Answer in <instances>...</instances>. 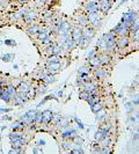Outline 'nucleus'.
Segmentation results:
<instances>
[{
    "label": "nucleus",
    "instance_id": "nucleus-15",
    "mask_svg": "<svg viewBox=\"0 0 139 154\" xmlns=\"http://www.w3.org/2000/svg\"><path fill=\"white\" fill-rule=\"evenodd\" d=\"M87 101H88L89 106H93V104L100 102V97H99V96H96V94H94V95H89V97L87 99Z\"/></svg>",
    "mask_w": 139,
    "mask_h": 154
},
{
    "label": "nucleus",
    "instance_id": "nucleus-29",
    "mask_svg": "<svg viewBox=\"0 0 139 154\" xmlns=\"http://www.w3.org/2000/svg\"><path fill=\"white\" fill-rule=\"evenodd\" d=\"M26 116H27V117H28L31 122H35V117H36V111H33V110L29 111V113L26 114Z\"/></svg>",
    "mask_w": 139,
    "mask_h": 154
},
{
    "label": "nucleus",
    "instance_id": "nucleus-42",
    "mask_svg": "<svg viewBox=\"0 0 139 154\" xmlns=\"http://www.w3.org/2000/svg\"><path fill=\"white\" fill-rule=\"evenodd\" d=\"M35 122H37V123H42V114H37V113H36Z\"/></svg>",
    "mask_w": 139,
    "mask_h": 154
},
{
    "label": "nucleus",
    "instance_id": "nucleus-28",
    "mask_svg": "<svg viewBox=\"0 0 139 154\" xmlns=\"http://www.w3.org/2000/svg\"><path fill=\"white\" fill-rule=\"evenodd\" d=\"M19 92L20 93H27V92H29V86L27 85V83H21V86H20V88H19Z\"/></svg>",
    "mask_w": 139,
    "mask_h": 154
},
{
    "label": "nucleus",
    "instance_id": "nucleus-19",
    "mask_svg": "<svg viewBox=\"0 0 139 154\" xmlns=\"http://www.w3.org/2000/svg\"><path fill=\"white\" fill-rule=\"evenodd\" d=\"M110 144H111V139H110V137H109V135H108V136H106V137L102 139V144H101V146H102L103 148H106V147H108V146H110Z\"/></svg>",
    "mask_w": 139,
    "mask_h": 154
},
{
    "label": "nucleus",
    "instance_id": "nucleus-46",
    "mask_svg": "<svg viewBox=\"0 0 139 154\" xmlns=\"http://www.w3.org/2000/svg\"><path fill=\"white\" fill-rule=\"evenodd\" d=\"M74 121H75V122H77V123H78L79 128H80V129H84V124H82V123H81V122H80V121H79V120H78V118H74Z\"/></svg>",
    "mask_w": 139,
    "mask_h": 154
},
{
    "label": "nucleus",
    "instance_id": "nucleus-21",
    "mask_svg": "<svg viewBox=\"0 0 139 154\" xmlns=\"http://www.w3.org/2000/svg\"><path fill=\"white\" fill-rule=\"evenodd\" d=\"M24 144H26V141H24L22 138H19V139H16V140L13 141V147L19 148V147H21V146H23Z\"/></svg>",
    "mask_w": 139,
    "mask_h": 154
},
{
    "label": "nucleus",
    "instance_id": "nucleus-18",
    "mask_svg": "<svg viewBox=\"0 0 139 154\" xmlns=\"http://www.w3.org/2000/svg\"><path fill=\"white\" fill-rule=\"evenodd\" d=\"M48 63H49V64L60 63V59H59V54H51V56L48 58Z\"/></svg>",
    "mask_w": 139,
    "mask_h": 154
},
{
    "label": "nucleus",
    "instance_id": "nucleus-27",
    "mask_svg": "<svg viewBox=\"0 0 139 154\" xmlns=\"http://www.w3.org/2000/svg\"><path fill=\"white\" fill-rule=\"evenodd\" d=\"M74 133H75V130H68V131H66V132L63 133V137L65 138V139L72 138V137H73L72 135H74Z\"/></svg>",
    "mask_w": 139,
    "mask_h": 154
},
{
    "label": "nucleus",
    "instance_id": "nucleus-1",
    "mask_svg": "<svg viewBox=\"0 0 139 154\" xmlns=\"http://www.w3.org/2000/svg\"><path fill=\"white\" fill-rule=\"evenodd\" d=\"M103 41L106 42V46H107V51L108 50H113L114 46L116 45V37H115V34L111 31V33H108V34H104L103 35Z\"/></svg>",
    "mask_w": 139,
    "mask_h": 154
},
{
    "label": "nucleus",
    "instance_id": "nucleus-14",
    "mask_svg": "<svg viewBox=\"0 0 139 154\" xmlns=\"http://www.w3.org/2000/svg\"><path fill=\"white\" fill-rule=\"evenodd\" d=\"M106 136H108V132H107L104 129H100V130L96 132L95 135V139L96 140H102V139L106 137Z\"/></svg>",
    "mask_w": 139,
    "mask_h": 154
},
{
    "label": "nucleus",
    "instance_id": "nucleus-17",
    "mask_svg": "<svg viewBox=\"0 0 139 154\" xmlns=\"http://www.w3.org/2000/svg\"><path fill=\"white\" fill-rule=\"evenodd\" d=\"M49 36H50V31H49L48 29H42V30L38 33V38L42 39V41H43L44 38H46V37H49Z\"/></svg>",
    "mask_w": 139,
    "mask_h": 154
},
{
    "label": "nucleus",
    "instance_id": "nucleus-39",
    "mask_svg": "<svg viewBox=\"0 0 139 154\" xmlns=\"http://www.w3.org/2000/svg\"><path fill=\"white\" fill-rule=\"evenodd\" d=\"M19 138H22V135H20V133H12L11 135V139L12 140H16V139H19Z\"/></svg>",
    "mask_w": 139,
    "mask_h": 154
},
{
    "label": "nucleus",
    "instance_id": "nucleus-35",
    "mask_svg": "<svg viewBox=\"0 0 139 154\" xmlns=\"http://www.w3.org/2000/svg\"><path fill=\"white\" fill-rule=\"evenodd\" d=\"M13 58H14V54L13 53L6 54V56H2V60H5V61H11Z\"/></svg>",
    "mask_w": 139,
    "mask_h": 154
},
{
    "label": "nucleus",
    "instance_id": "nucleus-37",
    "mask_svg": "<svg viewBox=\"0 0 139 154\" xmlns=\"http://www.w3.org/2000/svg\"><path fill=\"white\" fill-rule=\"evenodd\" d=\"M2 100H4V101H6V102H8V101H9V99H11V96H9L8 95V93H7V92L6 90H5V92H2Z\"/></svg>",
    "mask_w": 139,
    "mask_h": 154
},
{
    "label": "nucleus",
    "instance_id": "nucleus-10",
    "mask_svg": "<svg viewBox=\"0 0 139 154\" xmlns=\"http://www.w3.org/2000/svg\"><path fill=\"white\" fill-rule=\"evenodd\" d=\"M51 120H52V114L50 110H45L42 113V122L43 123L48 124L49 122H51Z\"/></svg>",
    "mask_w": 139,
    "mask_h": 154
},
{
    "label": "nucleus",
    "instance_id": "nucleus-43",
    "mask_svg": "<svg viewBox=\"0 0 139 154\" xmlns=\"http://www.w3.org/2000/svg\"><path fill=\"white\" fill-rule=\"evenodd\" d=\"M5 44H6V45H14V44H15V42L11 41V39H6V41H5Z\"/></svg>",
    "mask_w": 139,
    "mask_h": 154
},
{
    "label": "nucleus",
    "instance_id": "nucleus-23",
    "mask_svg": "<svg viewBox=\"0 0 139 154\" xmlns=\"http://www.w3.org/2000/svg\"><path fill=\"white\" fill-rule=\"evenodd\" d=\"M24 20H26V22H31L33 21V20L35 19V17H36V14L35 13H33V12H30V13H27V14H24Z\"/></svg>",
    "mask_w": 139,
    "mask_h": 154
},
{
    "label": "nucleus",
    "instance_id": "nucleus-26",
    "mask_svg": "<svg viewBox=\"0 0 139 154\" xmlns=\"http://www.w3.org/2000/svg\"><path fill=\"white\" fill-rule=\"evenodd\" d=\"M92 107V110H93V113H98L99 110H101L102 109V104H101L100 102H98V103H95V104H93V106H91Z\"/></svg>",
    "mask_w": 139,
    "mask_h": 154
},
{
    "label": "nucleus",
    "instance_id": "nucleus-22",
    "mask_svg": "<svg viewBox=\"0 0 139 154\" xmlns=\"http://www.w3.org/2000/svg\"><path fill=\"white\" fill-rule=\"evenodd\" d=\"M88 73H89V67L88 66H82L81 68H79V76L88 75Z\"/></svg>",
    "mask_w": 139,
    "mask_h": 154
},
{
    "label": "nucleus",
    "instance_id": "nucleus-3",
    "mask_svg": "<svg viewBox=\"0 0 139 154\" xmlns=\"http://www.w3.org/2000/svg\"><path fill=\"white\" fill-rule=\"evenodd\" d=\"M82 90L88 92L91 95H94V94L98 93V85H96L95 82H93V81H91V82H87V83L84 85Z\"/></svg>",
    "mask_w": 139,
    "mask_h": 154
},
{
    "label": "nucleus",
    "instance_id": "nucleus-40",
    "mask_svg": "<svg viewBox=\"0 0 139 154\" xmlns=\"http://www.w3.org/2000/svg\"><path fill=\"white\" fill-rule=\"evenodd\" d=\"M96 56H98V52H96V50H92L88 53V59H92V58H94V57H96Z\"/></svg>",
    "mask_w": 139,
    "mask_h": 154
},
{
    "label": "nucleus",
    "instance_id": "nucleus-11",
    "mask_svg": "<svg viewBox=\"0 0 139 154\" xmlns=\"http://www.w3.org/2000/svg\"><path fill=\"white\" fill-rule=\"evenodd\" d=\"M95 75H96V78H99V79H106L107 76H108V72L103 68H98L95 71Z\"/></svg>",
    "mask_w": 139,
    "mask_h": 154
},
{
    "label": "nucleus",
    "instance_id": "nucleus-24",
    "mask_svg": "<svg viewBox=\"0 0 139 154\" xmlns=\"http://www.w3.org/2000/svg\"><path fill=\"white\" fill-rule=\"evenodd\" d=\"M74 44H75V42L72 38H70V37H67V38L65 39V48L66 49H72L74 46Z\"/></svg>",
    "mask_w": 139,
    "mask_h": 154
},
{
    "label": "nucleus",
    "instance_id": "nucleus-47",
    "mask_svg": "<svg viewBox=\"0 0 139 154\" xmlns=\"http://www.w3.org/2000/svg\"><path fill=\"white\" fill-rule=\"evenodd\" d=\"M13 129H14V130H22L23 126H22V125H15V126H13Z\"/></svg>",
    "mask_w": 139,
    "mask_h": 154
},
{
    "label": "nucleus",
    "instance_id": "nucleus-51",
    "mask_svg": "<svg viewBox=\"0 0 139 154\" xmlns=\"http://www.w3.org/2000/svg\"><path fill=\"white\" fill-rule=\"evenodd\" d=\"M21 1H23V2H27V1H30V0H21Z\"/></svg>",
    "mask_w": 139,
    "mask_h": 154
},
{
    "label": "nucleus",
    "instance_id": "nucleus-41",
    "mask_svg": "<svg viewBox=\"0 0 139 154\" xmlns=\"http://www.w3.org/2000/svg\"><path fill=\"white\" fill-rule=\"evenodd\" d=\"M61 52L60 46H53V54H59Z\"/></svg>",
    "mask_w": 139,
    "mask_h": 154
},
{
    "label": "nucleus",
    "instance_id": "nucleus-50",
    "mask_svg": "<svg viewBox=\"0 0 139 154\" xmlns=\"http://www.w3.org/2000/svg\"><path fill=\"white\" fill-rule=\"evenodd\" d=\"M39 92H41V93H44V92H45V89H44V87H42V88L39 89Z\"/></svg>",
    "mask_w": 139,
    "mask_h": 154
},
{
    "label": "nucleus",
    "instance_id": "nucleus-12",
    "mask_svg": "<svg viewBox=\"0 0 139 154\" xmlns=\"http://www.w3.org/2000/svg\"><path fill=\"white\" fill-rule=\"evenodd\" d=\"M78 21H79V24H81L82 27H87L88 26V16L87 15H84V14H80L78 17Z\"/></svg>",
    "mask_w": 139,
    "mask_h": 154
},
{
    "label": "nucleus",
    "instance_id": "nucleus-30",
    "mask_svg": "<svg viewBox=\"0 0 139 154\" xmlns=\"http://www.w3.org/2000/svg\"><path fill=\"white\" fill-rule=\"evenodd\" d=\"M100 59H101V63H102V65H106V64L109 63V57L107 56L106 53H102V54H101Z\"/></svg>",
    "mask_w": 139,
    "mask_h": 154
},
{
    "label": "nucleus",
    "instance_id": "nucleus-49",
    "mask_svg": "<svg viewBox=\"0 0 139 154\" xmlns=\"http://www.w3.org/2000/svg\"><path fill=\"white\" fill-rule=\"evenodd\" d=\"M38 144H39V146H42V145H44V144H45V141H44V140H41Z\"/></svg>",
    "mask_w": 139,
    "mask_h": 154
},
{
    "label": "nucleus",
    "instance_id": "nucleus-5",
    "mask_svg": "<svg viewBox=\"0 0 139 154\" xmlns=\"http://www.w3.org/2000/svg\"><path fill=\"white\" fill-rule=\"evenodd\" d=\"M94 35H95V31H94L93 28L84 27V29H82V36L84 37H86V38H88L89 41H91V39L94 37Z\"/></svg>",
    "mask_w": 139,
    "mask_h": 154
},
{
    "label": "nucleus",
    "instance_id": "nucleus-48",
    "mask_svg": "<svg viewBox=\"0 0 139 154\" xmlns=\"http://www.w3.org/2000/svg\"><path fill=\"white\" fill-rule=\"evenodd\" d=\"M52 118H53V117H52ZM60 120H61L60 116H54V118H53V121H54V122H59Z\"/></svg>",
    "mask_w": 139,
    "mask_h": 154
},
{
    "label": "nucleus",
    "instance_id": "nucleus-25",
    "mask_svg": "<svg viewBox=\"0 0 139 154\" xmlns=\"http://www.w3.org/2000/svg\"><path fill=\"white\" fill-rule=\"evenodd\" d=\"M88 43H89V39L86 38V37H84V36L81 37V38L79 39V42H78L79 46H81V48H85V46H86Z\"/></svg>",
    "mask_w": 139,
    "mask_h": 154
},
{
    "label": "nucleus",
    "instance_id": "nucleus-36",
    "mask_svg": "<svg viewBox=\"0 0 139 154\" xmlns=\"http://www.w3.org/2000/svg\"><path fill=\"white\" fill-rule=\"evenodd\" d=\"M43 79L45 80V82L46 83H51V82H53L54 81V78L52 75H48V76H43Z\"/></svg>",
    "mask_w": 139,
    "mask_h": 154
},
{
    "label": "nucleus",
    "instance_id": "nucleus-9",
    "mask_svg": "<svg viewBox=\"0 0 139 154\" xmlns=\"http://www.w3.org/2000/svg\"><path fill=\"white\" fill-rule=\"evenodd\" d=\"M81 37H82V29H79V28L74 29L73 34H72V39H73L75 43H78Z\"/></svg>",
    "mask_w": 139,
    "mask_h": 154
},
{
    "label": "nucleus",
    "instance_id": "nucleus-33",
    "mask_svg": "<svg viewBox=\"0 0 139 154\" xmlns=\"http://www.w3.org/2000/svg\"><path fill=\"white\" fill-rule=\"evenodd\" d=\"M131 33H132V38H133V41L139 42V29H137V30H135V31H131Z\"/></svg>",
    "mask_w": 139,
    "mask_h": 154
},
{
    "label": "nucleus",
    "instance_id": "nucleus-8",
    "mask_svg": "<svg viewBox=\"0 0 139 154\" xmlns=\"http://www.w3.org/2000/svg\"><path fill=\"white\" fill-rule=\"evenodd\" d=\"M136 17H137V14H136L135 12H130V13H126L123 15V17H122V22H130L131 23Z\"/></svg>",
    "mask_w": 139,
    "mask_h": 154
},
{
    "label": "nucleus",
    "instance_id": "nucleus-31",
    "mask_svg": "<svg viewBox=\"0 0 139 154\" xmlns=\"http://www.w3.org/2000/svg\"><path fill=\"white\" fill-rule=\"evenodd\" d=\"M89 95H91V94H89L88 92L82 90L80 94H79V97H80V99H82V100H87V99L89 97Z\"/></svg>",
    "mask_w": 139,
    "mask_h": 154
},
{
    "label": "nucleus",
    "instance_id": "nucleus-7",
    "mask_svg": "<svg viewBox=\"0 0 139 154\" xmlns=\"http://www.w3.org/2000/svg\"><path fill=\"white\" fill-rule=\"evenodd\" d=\"M129 43H130V39L128 36H121L120 41L117 42V45L120 49H125L129 45Z\"/></svg>",
    "mask_w": 139,
    "mask_h": 154
},
{
    "label": "nucleus",
    "instance_id": "nucleus-32",
    "mask_svg": "<svg viewBox=\"0 0 139 154\" xmlns=\"http://www.w3.org/2000/svg\"><path fill=\"white\" fill-rule=\"evenodd\" d=\"M41 30H42L41 27H38V26H34V27H31L30 30H29V31H30L31 34H38Z\"/></svg>",
    "mask_w": 139,
    "mask_h": 154
},
{
    "label": "nucleus",
    "instance_id": "nucleus-34",
    "mask_svg": "<svg viewBox=\"0 0 139 154\" xmlns=\"http://www.w3.org/2000/svg\"><path fill=\"white\" fill-rule=\"evenodd\" d=\"M49 66H50L51 71H57V69L60 67V64L59 63H53V64H49Z\"/></svg>",
    "mask_w": 139,
    "mask_h": 154
},
{
    "label": "nucleus",
    "instance_id": "nucleus-20",
    "mask_svg": "<svg viewBox=\"0 0 139 154\" xmlns=\"http://www.w3.org/2000/svg\"><path fill=\"white\" fill-rule=\"evenodd\" d=\"M104 117H106V111H104V109L102 108L101 110H99L98 113H96V120L99 122H101L104 120Z\"/></svg>",
    "mask_w": 139,
    "mask_h": 154
},
{
    "label": "nucleus",
    "instance_id": "nucleus-6",
    "mask_svg": "<svg viewBox=\"0 0 139 154\" xmlns=\"http://www.w3.org/2000/svg\"><path fill=\"white\" fill-rule=\"evenodd\" d=\"M100 9L103 12V13H107V12L110 9V7H111V1L110 0H101V2L100 4Z\"/></svg>",
    "mask_w": 139,
    "mask_h": 154
},
{
    "label": "nucleus",
    "instance_id": "nucleus-44",
    "mask_svg": "<svg viewBox=\"0 0 139 154\" xmlns=\"http://www.w3.org/2000/svg\"><path fill=\"white\" fill-rule=\"evenodd\" d=\"M43 43H44V44H49V43H52V41H51L50 36H49V37H46V38H44V39H43Z\"/></svg>",
    "mask_w": 139,
    "mask_h": 154
},
{
    "label": "nucleus",
    "instance_id": "nucleus-16",
    "mask_svg": "<svg viewBox=\"0 0 139 154\" xmlns=\"http://www.w3.org/2000/svg\"><path fill=\"white\" fill-rule=\"evenodd\" d=\"M137 29H139V17L138 16L131 22V26H130L131 31H135V30H137Z\"/></svg>",
    "mask_w": 139,
    "mask_h": 154
},
{
    "label": "nucleus",
    "instance_id": "nucleus-13",
    "mask_svg": "<svg viewBox=\"0 0 139 154\" xmlns=\"http://www.w3.org/2000/svg\"><path fill=\"white\" fill-rule=\"evenodd\" d=\"M89 63H91V65L93 66V67H100V66H102V63H101V59H100V57H94V58H92V59H89Z\"/></svg>",
    "mask_w": 139,
    "mask_h": 154
},
{
    "label": "nucleus",
    "instance_id": "nucleus-2",
    "mask_svg": "<svg viewBox=\"0 0 139 154\" xmlns=\"http://www.w3.org/2000/svg\"><path fill=\"white\" fill-rule=\"evenodd\" d=\"M88 16V22L92 24L93 27H99L101 23V15L99 14V12L96 13H89Z\"/></svg>",
    "mask_w": 139,
    "mask_h": 154
},
{
    "label": "nucleus",
    "instance_id": "nucleus-4",
    "mask_svg": "<svg viewBox=\"0 0 139 154\" xmlns=\"http://www.w3.org/2000/svg\"><path fill=\"white\" fill-rule=\"evenodd\" d=\"M86 9L88 13H96V12L100 11V5H99V2L88 1L86 5Z\"/></svg>",
    "mask_w": 139,
    "mask_h": 154
},
{
    "label": "nucleus",
    "instance_id": "nucleus-38",
    "mask_svg": "<svg viewBox=\"0 0 139 154\" xmlns=\"http://www.w3.org/2000/svg\"><path fill=\"white\" fill-rule=\"evenodd\" d=\"M6 92L8 93V95L11 96V97H13V96H14V88H13V86H8V89H6Z\"/></svg>",
    "mask_w": 139,
    "mask_h": 154
},
{
    "label": "nucleus",
    "instance_id": "nucleus-53",
    "mask_svg": "<svg viewBox=\"0 0 139 154\" xmlns=\"http://www.w3.org/2000/svg\"><path fill=\"white\" fill-rule=\"evenodd\" d=\"M110 1H114V0H110Z\"/></svg>",
    "mask_w": 139,
    "mask_h": 154
},
{
    "label": "nucleus",
    "instance_id": "nucleus-45",
    "mask_svg": "<svg viewBox=\"0 0 139 154\" xmlns=\"http://www.w3.org/2000/svg\"><path fill=\"white\" fill-rule=\"evenodd\" d=\"M46 52H48L49 54H53V46H49V48L46 49Z\"/></svg>",
    "mask_w": 139,
    "mask_h": 154
},
{
    "label": "nucleus",
    "instance_id": "nucleus-52",
    "mask_svg": "<svg viewBox=\"0 0 139 154\" xmlns=\"http://www.w3.org/2000/svg\"><path fill=\"white\" fill-rule=\"evenodd\" d=\"M2 95V90H1V88H0V96Z\"/></svg>",
    "mask_w": 139,
    "mask_h": 154
}]
</instances>
